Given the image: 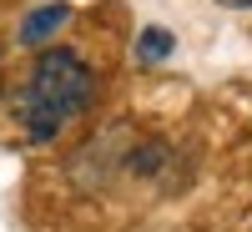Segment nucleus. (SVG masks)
Masks as SVG:
<instances>
[{
  "label": "nucleus",
  "instance_id": "f03ea898",
  "mask_svg": "<svg viewBox=\"0 0 252 232\" xmlns=\"http://www.w3.org/2000/svg\"><path fill=\"white\" fill-rule=\"evenodd\" d=\"M172 162V146H166L161 136H141L126 146V157H121V172H131V177H161V166Z\"/></svg>",
  "mask_w": 252,
  "mask_h": 232
},
{
  "label": "nucleus",
  "instance_id": "7ed1b4c3",
  "mask_svg": "<svg viewBox=\"0 0 252 232\" xmlns=\"http://www.w3.org/2000/svg\"><path fill=\"white\" fill-rule=\"evenodd\" d=\"M71 20V5H40V10H31L26 15V26H20V40H26V46H40V40H46L51 31H61Z\"/></svg>",
  "mask_w": 252,
  "mask_h": 232
},
{
  "label": "nucleus",
  "instance_id": "20e7f679",
  "mask_svg": "<svg viewBox=\"0 0 252 232\" xmlns=\"http://www.w3.org/2000/svg\"><path fill=\"white\" fill-rule=\"evenodd\" d=\"M172 31H161V26H146L141 31V40H136V61H146V66H152V61H166L172 56Z\"/></svg>",
  "mask_w": 252,
  "mask_h": 232
},
{
  "label": "nucleus",
  "instance_id": "f257e3e1",
  "mask_svg": "<svg viewBox=\"0 0 252 232\" xmlns=\"http://www.w3.org/2000/svg\"><path fill=\"white\" fill-rule=\"evenodd\" d=\"M96 96V76L76 51H40V61L31 66V81L20 91L15 111L26 121L31 141H51L71 116H81Z\"/></svg>",
  "mask_w": 252,
  "mask_h": 232
},
{
  "label": "nucleus",
  "instance_id": "39448f33",
  "mask_svg": "<svg viewBox=\"0 0 252 232\" xmlns=\"http://www.w3.org/2000/svg\"><path fill=\"white\" fill-rule=\"evenodd\" d=\"M217 5H227V10H252V0H217Z\"/></svg>",
  "mask_w": 252,
  "mask_h": 232
}]
</instances>
